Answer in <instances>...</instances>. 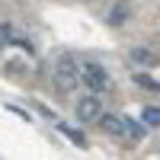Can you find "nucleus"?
<instances>
[{"mask_svg":"<svg viewBox=\"0 0 160 160\" xmlns=\"http://www.w3.org/2000/svg\"><path fill=\"white\" fill-rule=\"evenodd\" d=\"M51 77H55V87L61 93H74L77 83H80V64H74L71 55H61L55 61V74H51Z\"/></svg>","mask_w":160,"mask_h":160,"instance_id":"nucleus-1","label":"nucleus"},{"mask_svg":"<svg viewBox=\"0 0 160 160\" xmlns=\"http://www.w3.org/2000/svg\"><path fill=\"white\" fill-rule=\"evenodd\" d=\"M80 80H83L87 90H93V93H109L112 90V80L106 74V68L96 64V61H83L80 64Z\"/></svg>","mask_w":160,"mask_h":160,"instance_id":"nucleus-2","label":"nucleus"},{"mask_svg":"<svg viewBox=\"0 0 160 160\" xmlns=\"http://www.w3.org/2000/svg\"><path fill=\"white\" fill-rule=\"evenodd\" d=\"M35 109H38V112H42L45 118H55V112H51V109H48V106H42V102H35Z\"/></svg>","mask_w":160,"mask_h":160,"instance_id":"nucleus-12","label":"nucleus"},{"mask_svg":"<svg viewBox=\"0 0 160 160\" xmlns=\"http://www.w3.org/2000/svg\"><path fill=\"white\" fill-rule=\"evenodd\" d=\"M7 109H10V112H13V115H19V118H22V122H29V118H32V115H26V112H22V109H19V106H7Z\"/></svg>","mask_w":160,"mask_h":160,"instance_id":"nucleus-11","label":"nucleus"},{"mask_svg":"<svg viewBox=\"0 0 160 160\" xmlns=\"http://www.w3.org/2000/svg\"><path fill=\"white\" fill-rule=\"evenodd\" d=\"M141 118H144L148 128H160V106H148V109L141 112Z\"/></svg>","mask_w":160,"mask_h":160,"instance_id":"nucleus-6","label":"nucleus"},{"mask_svg":"<svg viewBox=\"0 0 160 160\" xmlns=\"http://www.w3.org/2000/svg\"><path fill=\"white\" fill-rule=\"evenodd\" d=\"M74 112L80 122H96V118L102 115V102H99V93H87V96H80Z\"/></svg>","mask_w":160,"mask_h":160,"instance_id":"nucleus-3","label":"nucleus"},{"mask_svg":"<svg viewBox=\"0 0 160 160\" xmlns=\"http://www.w3.org/2000/svg\"><path fill=\"white\" fill-rule=\"evenodd\" d=\"M58 131H61V135H68V138H71V144H77V148H87V138L80 135L77 128H71V125H58Z\"/></svg>","mask_w":160,"mask_h":160,"instance_id":"nucleus-7","label":"nucleus"},{"mask_svg":"<svg viewBox=\"0 0 160 160\" xmlns=\"http://www.w3.org/2000/svg\"><path fill=\"white\" fill-rule=\"evenodd\" d=\"M99 128L112 138H128V125H125V115H115V112H102L99 115Z\"/></svg>","mask_w":160,"mask_h":160,"instance_id":"nucleus-4","label":"nucleus"},{"mask_svg":"<svg viewBox=\"0 0 160 160\" xmlns=\"http://www.w3.org/2000/svg\"><path fill=\"white\" fill-rule=\"evenodd\" d=\"M128 58H131V61H141V64H157V58L151 55L148 48H131V51H128Z\"/></svg>","mask_w":160,"mask_h":160,"instance_id":"nucleus-8","label":"nucleus"},{"mask_svg":"<svg viewBox=\"0 0 160 160\" xmlns=\"http://www.w3.org/2000/svg\"><path fill=\"white\" fill-rule=\"evenodd\" d=\"M125 19H128V0H122L118 7H112L109 13H106V22L109 26H122Z\"/></svg>","mask_w":160,"mask_h":160,"instance_id":"nucleus-5","label":"nucleus"},{"mask_svg":"<svg viewBox=\"0 0 160 160\" xmlns=\"http://www.w3.org/2000/svg\"><path fill=\"white\" fill-rule=\"evenodd\" d=\"M135 83L144 87V90H160V83H157L154 77H148V74H135Z\"/></svg>","mask_w":160,"mask_h":160,"instance_id":"nucleus-10","label":"nucleus"},{"mask_svg":"<svg viewBox=\"0 0 160 160\" xmlns=\"http://www.w3.org/2000/svg\"><path fill=\"white\" fill-rule=\"evenodd\" d=\"M125 125H128V138H131V141H141V138H144V128H148V125L135 122V118H125Z\"/></svg>","mask_w":160,"mask_h":160,"instance_id":"nucleus-9","label":"nucleus"},{"mask_svg":"<svg viewBox=\"0 0 160 160\" xmlns=\"http://www.w3.org/2000/svg\"><path fill=\"white\" fill-rule=\"evenodd\" d=\"M7 35H10V26H7V22H0V42H7Z\"/></svg>","mask_w":160,"mask_h":160,"instance_id":"nucleus-13","label":"nucleus"}]
</instances>
